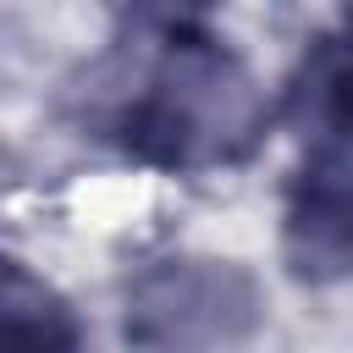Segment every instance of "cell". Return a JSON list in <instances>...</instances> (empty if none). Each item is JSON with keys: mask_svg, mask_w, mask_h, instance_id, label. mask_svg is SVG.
I'll use <instances>...</instances> for the list:
<instances>
[{"mask_svg": "<svg viewBox=\"0 0 353 353\" xmlns=\"http://www.w3.org/2000/svg\"><path fill=\"white\" fill-rule=\"evenodd\" d=\"M0 353H77V320L66 298L6 254H0Z\"/></svg>", "mask_w": 353, "mask_h": 353, "instance_id": "5", "label": "cell"}, {"mask_svg": "<svg viewBox=\"0 0 353 353\" xmlns=\"http://www.w3.org/2000/svg\"><path fill=\"white\" fill-rule=\"evenodd\" d=\"M281 259L303 287L353 276V149H309L281 204Z\"/></svg>", "mask_w": 353, "mask_h": 353, "instance_id": "3", "label": "cell"}, {"mask_svg": "<svg viewBox=\"0 0 353 353\" xmlns=\"http://www.w3.org/2000/svg\"><path fill=\"white\" fill-rule=\"evenodd\" d=\"M265 298L237 259L171 254L132 276L121 336L127 353H248Z\"/></svg>", "mask_w": 353, "mask_h": 353, "instance_id": "2", "label": "cell"}, {"mask_svg": "<svg viewBox=\"0 0 353 353\" xmlns=\"http://www.w3.org/2000/svg\"><path fill=\"white\" fill-rule=\"evenodd\" d=\"M149 50L110 105L127 154L160 171H210L243 160L265 132V99L237 50L199 17H154Z\"/></svg>", "mask_w": 353, "mask_h": 353, "instance_id": "1", "label": "cell"}, {"mask_svg": "<svg viewBox=\"0 0 353 353\" xmlns=\"http://www.w3.org/2000/svg\"><path fill=\"white\" fill-rule=\"evenodd\" d=\"M281 116L309 149H353V11L309 39L287 77Z\"/></svg>", "mask_w": 353, "mask_h": 353, "instance_id": "4", "label": "cell"}]
</instances>
